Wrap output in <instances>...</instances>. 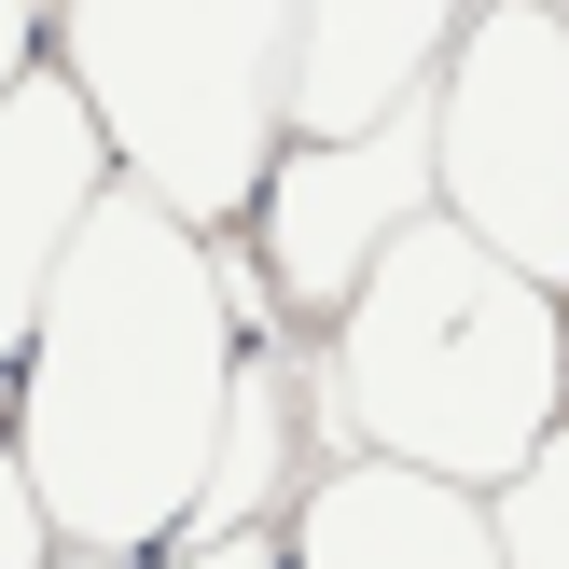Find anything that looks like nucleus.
<instances>
[{
	"instance_id": "obj_10",
	"label": "nucleus",
	"mask_w": 569,
	"mask_h": 569,
	"mask_svg": "<svg viewBox=\"0 0 569 569\" xmlns=\"http://www.w3.org/2000/svg\"><path fill=\"white\" fill-rule=\"evenodd\" d=\"M487 528H500V569H569V417L487 487Z\"/></svg>"
},
{
	"instance_id": "obj_7",
	"label": "nucleus",
	"mask_w": 569,
	"mask_h": 569,
	"mask_svg": "<svg viewBox=\"0 0 569 569\" xmlns=\"http://www.w3.org/2000/svg\"><path fill=\"white\" fill-rule=\"evenodd\" d=\"M111 194V153L98 126H83V98L56 83V56H28L14 98H0V376H14L28 348V306H42L56 250H70V222Z\"/></svg>"
},
{
	"instance_id": "obj_12",
	"label": "nucleus",
	"mask_w": 569,
	"mask_h": 569,
	"mask_svg": "<svg viewBox=\"0 0 569 569\" xmlns=\"http://www.w3.org/2000/svg\"><path fill=\"white\" fill-rule=\"evenodd\" d=\"M42 556H56V528H42V500H28L14 445H0V569H42Z\"/></svg>"
},
{
	"instance_id": "obj_2",
	"label": "nucleus",
	"mask_w": 569,
	"mask_h": 569,
	"mask_svg": "<svg viewBox=\"0 0 569 569\" xmlns=\"http://www.w3.org/2000/svg\"><path fill=\"white\" fill-rule=\"evenodd\" d=\"M333 348V445L417 459L445 487H500L528 445L569 417V333L528 264H500L472 222L417 209L361 264V292L320 320Z\"/></svg>"
},
{
	"instance_id": "obj_8",
	"label": "nucleus",
	"mask_w": 569,
	"mask_h": 569,
	"mask_svg": "<svg viewBox=\"0 0 569 569\" xmlns=\"http://www.w3.org/2000/svg\"><path fill=\"white\" fill-rule=\"evenodd\" d=\"M472 0H292V139H348L417 111Z\"/></svg>"
},
{
	"instance_id": "obj_15",
	"label": "nucleus",
	"mask_w": 569,
	"mask_h": 569,
	"mask_svg": "<svg viewBox=\"0 0 569 569\" xmlns=\"http://www.w3.org/2000/svg\"><path fill=\"white\" fill-rule=\"evenodd\" d=\"M556 333H569V278H556Z\"/></svg>"
},
{
	"instance_id": "obj_3",
	"label": "nucleus",
	"mask_w": 569,
	"mask_h": 569,
	"mask_svg": "<svg viewBox=\"0 0 569 569\" xmlns=\"http://www.w3.org/2000/svg\"><path fill=\"white\" fill-rule=\"evenodd\" d=\"M42 56L83 98L111 181L181 209L194 237H222L292 139V0H42Z\"/></svg>"
},
{
	"instance_id": "obj_14",
	"label": "nucleus",
	"mask_w": 569,
	"mask_h": 569,
	"mask_svg": "<svg viewBox=\"0 0 569 569\" xmlns=\"http://www.w3.org/2000/svg\"><path fill=\"white\" fill-rule=\"evenodd\" d=\"M42 569H139V556H42Z\"/></svg>"
},
{
	"instance_id": "obj_1",
	"label": "nucleus",
	"mask_w": 569,
	"mask_h": 569,
	"mask_svg": "<svg viewBox=\"0 0 569 569\" xmlns=\"http://www.w3.org/2000/svg\"><path fill=\"white\" fill-rule=\"evenodd\" d=\"M237 333H250V278L181 209L111 181L70 222L42 306H28V348L0 376V445H14L56 556H153L181 528L222 431Z\"/></svg>"
},
{
	"instance_id": "obj_4",
	"label": "nucleus",
	"mask_w": 569,
	"mask_h": 569,
	"mask_svg": "<svg viewBox=\"0 0 569 569\" xmlns=\"http://www.w3.org/2000/svg\"><path fill=\"white\" fill-rule=\"evenodd\" d=\"M431 209L500 264L569 278V28L542 0H472L431 70Z\"/></svg>"
},
{
	"instance_id": "obj_11",
	"label": "nucleus",
	"mask_w": 569,
	"mask_h": 569,
	"mask_svg": "<svg viewBox=\"0 0 569 569\" xmlns=\"http://www.w3.org/2000/svg\"><path fill=\"white\" fill-rule=\"evenodd\" d=\"M167 569H292L278 556V528H194V542H153Z\"/></svg>"
},
{
	"instance_id": "obj_6",
	"label": "nucleus",
	"mask_w": 569,
	"mask_h": 569,
	"mask_svg": "<svg viewBox=\"0 0 569 569\" xmlns=\"http://www.w3.org/2000/svg\"><path fill=\"white\" fill-rule=\"evenodd\" d=\"M278 556L292 569H500V528H487V487H445L417 459H361L348 445L278 515Z\"/></svg>"
},
{
	"instance_id": "obj_5",
	"label": "nucleus",
	"mask_w": 569,
	"mask_h": 569,
	"mask_svg": "<svg viewBox=\"0 0 569 569\" xmlns=\"http://www.w3.org/2000/svg\"><path fill=\"white\" fill-rule=\"evenodd\" d=\"M417 209H431V98L376 111V126H348V139H278L264 181H250V209H237L250 222V306H292V320L320 333Z\"/></svg>"
},
{
	"instance_id": "obj_9",
	"label": "nucleus",
	"mask_w": 569,
	"mask_h": 569,
	"mask_svg": "<svg viewBox=\"0 0 569 569\" xmlns=\"http://www.w3.org/2000/svg\"><path fill=\"white\" fill-rule=\"evenodd\" d=\"M292 333H264V306H250L237 333V376H222V431H209V472H194L181 528L167 542H194V528H278L292 515Z\"/></svg>"
},
{
	"instance_id": "obj_13",
	"label": "nucleus",
	"mask_w": 569,
	"mask_h": 569,
	"mask_svg": "<svg viewBox=\"0 0 569 569\" xmlns=\"http://www.w3.org/2000/svg\"><path fill=\"white\" fill-rule=\"evenodd\" d=\"M28 56H42V0H0V98H14Z\"/></svg>"
},
{
	"instance_id": "obj_16",
	"label": "nucleus",
	"mask_w": 569,
	"mask_h": 569,
	"mask_svg": "<svg viewBox=\"0 0 569 569\" xmlns=\"http://www.w3.org/2000/svg\"><path fill=\"white\" fill-rule=\"evenodd\" d=\"M542 14H556V28H569V0H542Z\"/></svg>"
}]
</instances>
